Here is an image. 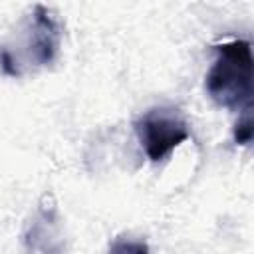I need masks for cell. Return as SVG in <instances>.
Masks as SVG:
<instances>
[{
    "label": "cell",
    "instance_id": "obj_1",
    "mask_svg": "<svg viewBox=\"0 0 254 254\" xmlns=\"http://www.w3.org/2000/svg\"><path fill=\"white\" fill-rule=\"evenodd\" d=\"M216 58L206 71L204 87L210 99L230 111L252 109V48L246 40H230L214 46Z\"/></svg>",
    "mask_w": 254,
    "mask_h": 254
},
{
    "label": "cell",
    "instance_id": "obj_3",
    "mask_svg": "<svg viewBox=\"0 0 254 254\" xmlns=\"http://www.w3.org/2000/svg\"><path fill=\"white\" fill-rule=\"evenodd\" d=\"M133 129L149 161L167 159L181 143L190 137L185 115L175 107H153L135 119Z\"/></svg>",
    "mask_w": 254,
    "mask_h": 254
},
{
    "label": "cell",
    "instance_id": "obj_2",
    "mask_svg": "<svg viewBox=\"0 0 254 254\" xmlns=\"http://www.w3.org/2000/svg\"><path fill=\"white\" fill-rule=\"evenodd\" d=\"M62 32L56 16L42 4H36L24 24V38L18 52L0 48V69L10 77H20L26 65L42 67L56 60Z\"/></svg>",
    "mask_w": 254,
    "mask_h": 254
},
{
    "label": "cell",
    "instance_id": "obj_4",
    "mask_svg": "<svg viewBox=\"0 0 254 254\" xmlns=\"http://www.w3.org/2000/svg\"><path fill=\"white\" fill-rule=\"evenodd\" d=\"M26 246L28 250H40L42 254H58L62 250V240L56 222V208L54 206H40L34 222L26 232Z\"/></svg>",
    "mask_w": 254,
    "mask_h": 254
},
{
    "label": "cell",
    "instance_id": "obj_6",
    "mask_svg": "<svg viewBox=\"0 0 254 254\" xmlns=\"http://www.w3.org/2000/svg\"><path fill=\"white\" fill-rule=\"evenodd\" d=\"M250 111L252 109L242 111V115L238 117L234 129H232V137H234V143L236 145H250L252 143L254 127H252V115H250Z\"/></svg>",
    "mask_w": 254,
    "mask_h": 254
},
{
    "label": "cell",
    "instance_id": "obj_5",
    "mask_svg": "<svg viewBox=\"0 0 254 254\" xmlns=\"http://www.w3.org/2000/svg\"><path fill=\"white\" fill-rule=\"evenodd\" d=\"M107 254H151L149 244L143 240H131V238H115L109 244Z\"/></svg>",
    "mask_w": 254,
    "mask_h": 254
}]
</instances>
